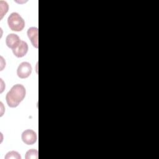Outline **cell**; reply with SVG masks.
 <instances>
[{"instance_id": "cell-9", "label": "cell", "mask_w": 159, "mask_h": 159, "mask_svg": "<svg viewBox=\"0 0 159 159\" xmlns=\"http://www.w3.org/2000/svg\"><path fill=\"white\" fill-rule=\"evenodd\" d=\"M5 158L6 159H10V158L20 159V156L18 152L16 151H11L6 154V155L5 156Z\"/></svg>"}, {"instance_id": "cell-1", "label": "cell", "mask_w": 159, "mask_h": 159, "mask_svg": "<svg viewBox=\"0 0 159 159\" xmlns=\"http://www.w3.org/2000/svg\"><path fill=\"white\" fill-rule=\"evenodd\" d=\"M25 89L20 84L14 85L7 93L6 100L8 106L11 107H17L25 96Z\"/></svg>"}, {"instance_id": "cell-4", "label": "cell", "mask_w": 159, "mask_h": 159, "mask_svg": "<svg viewBox=\"0 0 159 159\" xmlns=\"http://www.w3.org/2000/svg\"><path fill=\"white\" fill-rule=\"evenodd\" d=\"M21 137L22 141L27 145H32L37 141L36 133L31 129L24 130L22 134Z\"/></svg>"}, {"instance_id": "cell-8", "label": "cell", "mask_w": 159, "mask_h": 159, "mask_svg": "<svg viewBox=\"0 0 159 159\" xmlns=\"http://www.w3.org/2000/svg\"><path fill=\"white\" fill-rule=\"evenodd\" d=\"M26 159H37L38 158V151L35 149H31L28 150L25 154Z\"/></svg>"}, {"instance_id": "cell-3", "label": "cell", "mask_w": 159, "mask_h": 159, "mask_svg": "<svg viewBox=\"0 0 159 159\" xmlns=\"http://www.w3.org/2000/svg\"><path fill=\"white\" fill-rule=\"evenodd\" d=\"M31 65L28 62L21 63L17 70V76L20 78H27L30 76L32 72Z\"/></svg>"}, {"instance_id": "cell-7", "label": "cell", "mask_w": 159, "mask_h": 159, "mask_svg": "<svg viewBox=\"0 0 159 159\" xmlns=\"http://www.w3.org/2000/svg\"><path fill=\"white\" fill-rule=\"evenodd\" d=\"M27 35L31 41L32 44L35 48H38V29L37 27H30L27 30Z\"/></svg>"}, {"instance_id": "cell-5", "label": "cell", "mask_w": 159, "mask_h": 159, "mask_svg": "<svg viewBox=\"0 0 159 159\" xmlns=\"http://www.w3.org/2000/svg\"><path fill=\"white\" fill-rule=\"evenodd\" d=\"M20 41L19 36L15 34H9L6 39L7 46L12 50L15 49L19 45Z\"/></svg>"}, {"instance_id": "cell-6", "label": "cell", "mask_w": 159, "mask_h": 159, "mask_svg": "<svg viewBox=\"0 0 159 159\" xmlns=\"http://www.w3.org/2000/svg\"><path fill=\"white\" fill-rule=\"evenodd\" d=\"M28 51V45L27 43L21 40L19 45L14 50H12V52L14 55L17 57H22L26 55Z\"/></svg>"}, {"instance_id": "cell-2", "label": "cell", "mask_w": 159, "mask_h": 159, "mask_svg": "<svg viewBox=\"0 0 159 159\" xmlns=\"http://www.w3.org/2000/svg\"><path fill=\"white\" fill-rule=\"evenodd\" d=\"M7 24L11 30L19 32L23 30L25 26V22L22 17L17 12H12L7 19Z\"/></svg>"}]
</instances>
